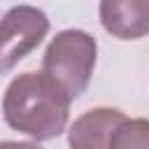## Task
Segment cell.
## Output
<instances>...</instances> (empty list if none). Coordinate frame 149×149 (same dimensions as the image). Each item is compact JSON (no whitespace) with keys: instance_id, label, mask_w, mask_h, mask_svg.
Returning <instances> with one entry per match:
<instances>
[{"instance_id":"obj_6","label":"cell","mask_w":149,"mask_h":149,"mask_svg":"<svg viewBox=\"0 0 149 149\" xmlns=\"http://www.w3.org/2000/svg\"><path fill=\"white\" fill-rule=\"evenodd\" d=\"M109 149H149V119H123L109 140Z\"/></svg>"},{"instance_id":"obj_5","label":"cell","mask_w":149,"mask_h":149,"mask_svg":"<svg viewBox=\"0 0 149 149\" xmlns=\"http://www.w3.org/2000/svg\"><path fill=\"white\" fill-rule=\"evenodd\" d=\"M123 119L126 114L114 107H95L84 112L68 128L70 149H109V140Z\"/></svg>"},{"instance_id":"obj_2","label":"cell","mask_w":149,"mask_h":149,"mask_svg":"<svg viewBox=\"0 0 149 149\" xmlns=\"http://www.w3.org/2000/svg\"><path fill=\"white\" fill-rule=\"evenodd\" d=\"M98 56V42L93 35L79 28L61 30L42 56V72L56 81L70 100L79 98L93 74Z\"/></svg>"},{"instance_id":"obj_1","label":"cell","mask_w":149,"mask_h":149,"mask_svg":"<svg viewBox=\"0 0 149 149\" xmlns=\"http://www.w3.org/2000/svg\"><path fill=\"white\" fill-rule=\"evenodd\" d=\"M70 102V95L44 72H23L2 95V116L12 130L44 142L65 130Z\"/></svg>"},{"instance_id":"obj_4","label":"cell","mask_w":149,"mask_h":149,"mask_svg":"<svg viewBox=\"0 0 149 149\" xmlns=\"http://www.w3.org/2000/svg\"><path fill=\"white\" fill-rule=\"evenodd\" d=\"M102 28L116 40H140L149 35V0H100Z\"/></svg>"},{"instance_id":"obj_7","label":"cell","mask_w":149,"mask_h":149,"mask_svg":"<svg viewBox=\"0 0 149 149\" xmlns=\"http://www.w3.org/2000/svg\"><path fill=\"white\" fill-rule=\"evenodd\" d=\"M0 149H42V147L35 144V142H14V140H7V142H0Z\"/></svg>"},{"instance_id":"obj_3","label":"cell","mask_w":149,"mask_h":149,"mask_svg":"<svg viewBox=\"0 0 149 149\" xmlns=\"http://www.w3.org/2000/svg\"><path fill=\"white\" fill-rule=\"evenodd\" d=\"M49 33V16L33 5H16L0 19V74L26 58Z\"/></svg>"}]
</instances>
